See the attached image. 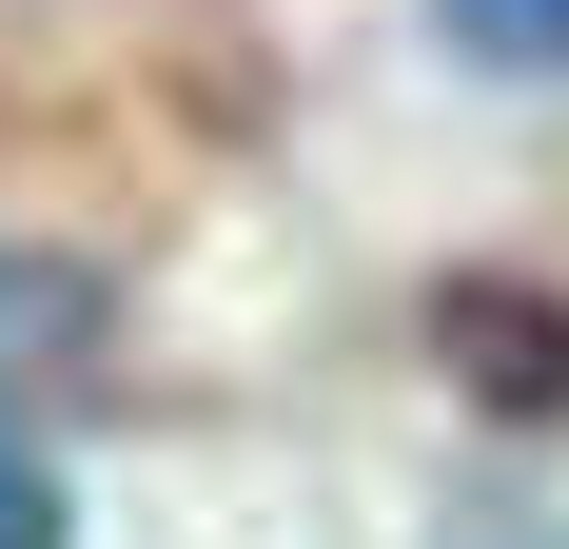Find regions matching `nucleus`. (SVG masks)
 <instances>
[{
    "label": "nucleus",
    "instance_id": "1",
    "mask_svg": "<svg viewBox=\"0 0 569 549\" xmlns=\"http://www.w3.org/2000/svg\"><path fill=\"white\" fill-rule=\"evenodd\" d=\"M432 20H452L471 59H511V79H550V59H569V0H432Z\"/></svg>",
    "mask_w": 569,
    "mask_h": 549
},
{
    "label": "nucleus",
    "instance_id": "2",
    "mask_svg": "<svg viewBox=\"0 0 569 549\" xmlns=\"http://www.w3.org/2000/svg\"><path fill=\"white\" fill-rule=\"evenodd\" d=\"M0 549H79V510H59L40 451H0Z\"/></svg>",
    "mask_w": 569,
    "mask_h": 549
}]
</instances>
